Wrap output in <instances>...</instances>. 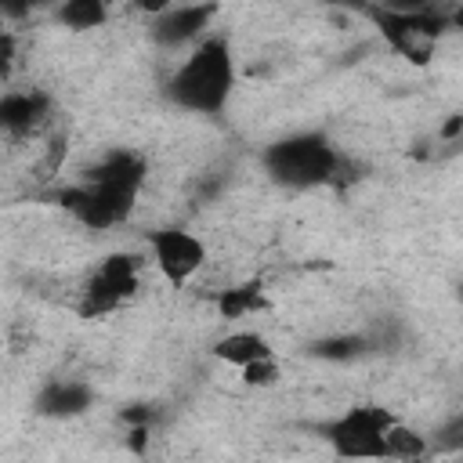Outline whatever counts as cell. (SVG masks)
<instances>
[{"label":"cell","instance_id":"5b68a950","mask_svg":"<svg viewBox=\"0 0 463 463\" xmlns=\"http://www.w3.org/2000/svg\"><path fill=\"white\" fill-rule=\"evenodd\" d=\"M394 420L398 416L387 405L365 402V405H354L344 416H336L326 427V438H329V445H333V452L340 459H347V463H376V459H383V438H387Z\"/></svg>","mask_w":463,"mask_h":463},{"label":"cell","instance_id":"52a82bcc","mask_svg":"<svg viewBox=\"0 0 463 463\" xmlns=\"http://www.w3.org/2000/svg\"><path fill=\"white\" fill-rule=\"evenodd\" d=\"M148 250H152V264L159 268V275L170 286H177V289L188 286L192 275L206 264V246L188 228H159V232H148Z\"/></svg>","mask_w":463,"mask_h":463},{"label":"cell","instance_id":"6da1fadb","mask_svg":"<svg viewBox=\"0 0 463 463\" xmlns=\"http://www.w3.org/2000/svg\"><path fill=\"white\" fill-rule=\"evenodd\" d=\"M141 184H145V159L134 152H109L101 163L87 170L80 184L58 192V206L69 210L80 224L105 232L134 213Z\"/></svg>","mask_w":463,"mask_h":463},{"label":"cell","instance_id":"ba28073f","mask_svg":"<svg viewBox=\"0 0 463 463\" xmlns=\"http://www.w3.org/2000/svg\"><path fill=\"white\" fill-rule=\"evenodd\" d=\"M217 7L213 4H166L156 22H152V40L163 43V47H181V43H192L203 36V29L213 22Z\"/></svg>","mask_w":463,"mask_h":463},{"label":"cell","instance_id":"2e32d148","mask_svg":"<svg viewBox=\"0 0 463 463\" xmlns=\"http://www.w3.org/2000/svg\"><path fill=\"white\" fill-rule=\"evenodd\" d=\"M239 373H242V383H246V387H275L279 376H282L275 354H271V358H260V362H250V365H242Z\"/></svg>","mask_w":463,"mask_h":463},{"label":"cell","instance_id":"30bf717a","mask_svg":"<svg viewBox=\"0 0 463 463\" xmlns=\"http://www.w3.org/2000/svg\"><path fill=\"white\" fill-rule=\"evenodd\" d=\"M90 405V387L80 380H51L40 394H36V412L51 416V420H69L80 416Z\"/></svg>","mask_w":463,"mask_h":463},{"label":"cell","instance_id":"d6986e66","mask_svg":"<svg viewBox=\"0 0 463 463\" xmlns=\"http://www.w3.org/2000/svg\"><path fill=\"white\" fill-rule=\"evenodd\" d=\"M459 127H463V116H452V119L445 123V130H441V137H445V141H452V137L459 134Z\"/></svg>","mask_w":463,"mask_h":463},{"label":"cell","instance_id":"e0dca14e","mask_svg":"<svg viewBox=\"0 0 463 463\" xmlns=\"http://www.w3.org/2000/svg\"><path fill=\"white\" fill-rule=\"evenodd\" d=\"M14 54H18V40H14V36L4 29V33H0V80L11 72V65H14Z\"/></svg>","mask_w":463,"mask_h":463},{"label":"cell","instance_id":"5bb4252c","mask_svg":"<svg viewBox=\"0 0 463 463\" xmlns=\"http://www.w3.org/2000/svg\"><path fill=\"white\" fill-rule=\"evenodd\" d=\"M54 22L65 29H98L109 22V7L101 0H65L54 7Z\"/></svg>","mask_w":463,"mask_h":463},{"label":"cell","instance_id":"8fae6325","mask_svg":"<svg viewBox=\"0 0 463 463\" xmlns=\"http://www.w3.org/2000/svg\"><path fill=\"white\" fill-rule=\"evenodd\" d=\"M213 358H221V362L235 365V369H242V365H250V362L271 358V347H268V340H264L260 333H253V329H232V333H224V336L213 344Z\"/></svg>","mask_w":463,"mask_h":463},{"label":"cell","instance_id":"7a4b0ae2","mask_svg":"<svg viewBox=\"0 0 463 463\" xmlns=\"http://www.w3.org/2000/svg\"><path fill=\"white\" fill-rule=\"evenodd\" d=\"M232 87H235V61H232L228 40L224 36H203L188 51V58L174 69L166 94L177 109L217 116L228 105Z\"/></svg>","mask_w":463,"mask_h":463},{"label":"cell","instance_id":"7c38bea8","mask_svg":"<svg viewBox=\"0 0 463 463\" xmlns=\"http://www.w3.org/2000/svg\"><path fill=\"white\" fill-rule=\"evenodd\" d=\"M430 452V441L427 434H420L416 427L394 420L387 438H383V459H394V463H423Z\"/></svg>","mask_w":463,"mask_h":463},{"label":"cell","instance_id":"3957f363","mask_svg":"<svg viewBox=\"0 0 463 463\" xmlns=\"http://www.w3.org/2000/svg\"><path fill=\"white\" fill-rule=\"evenodd\" d=\"M264 170L271 174V181H279L286 188H315V184H329L336 177L340 152L315 130L289 134V137L268 145Z\"/></svg>","mask_w":463,"mask_h":463},{"label":"cell","instance_id":"4fadbf2b","mask_svg":"<svg viewBox=\"0 0 463 463\" xmlns=\"http://www.w3.org/2000/svg\"><path fill=\"white\" fill-rule=\"evenodd\" d=\"M217 315L235 322V318H246V315H257L268 307V297H264V286L260 282H242V286H228L217 293Z\"/></svg>","mask_w":463,"mask_h":463},{"label":"cell","instance_id":"8992f818","mask_svg":"<svg viewBox=\"0 0 463 463\" xmlns=\"http://www.w3.org/2000/svg\"><path fill=\"white\" fill-rule=\"evenodd\" d=\"M141 286V264L134 253H109L98 271L87 279L83 297H80V315L83 318H101L116 307H123Z\"/></svg>","mask_w":463,"mask_h":463},{"label":"cell","instance_id":"9c48e42d","mask_svg":"<svg viewBox=\"0 0 463 463\" xmlns=\"http://www.w3.org/2000/svg\"><path fill=\"white\" fill-rule=\"evenodd\" d=\"M51 116V94L43 90H4L0 94V130L11 137L33 134Z\"/></svg>","mask_w":463,"mask_h":463},{"label":"cell","instance_id":"9a60e30c","mask_svg":"<svg viewBox=\"0 0 463 463\" xmlns=\"http://www.w3.org/2000/svg\"><path fill=\"white\" fill-rule=\"evenodd\" d=\"M318 358H326V362H351V358H358V354H365L369 351V344H365V336H354V333H340V336H322V340H315V347H311Z\"/></svg>","mask_w":463,"mask_h":463},{"label":"cell","instance_id":"ffe728a7","mask_svg":"<svg viewBox=\"0 0 463 463\" xmlns=\"http://www.w3.org/2000/svg\"><path fill=\"white\" fill-rule=\"evenodd\" d=\"M4 29H7V25H4V14H0V33H4Z\"/></svg>","mask_w":463,"mask_h":463},{"label":"cell","instance_id":"ac0fdd59","mask_svg":"<svg viewBox=\"0 0 463 463\" xmlns=\"http://www.w3.org/2000/svg\"><path fill=\"white\" fill-rule=\"evenodd\" d=\"M123 420H127L130 427H148V420H152V412H148L145 405H134V409H127V412H123Z\"/></svg>","mask_w":463,"mask_h":463},{"label":"cell","instance_id":"277c9868","mask_svg":"<svg viewBox=\"0 0 463 463\" xmlns=\"http://www.w3.org/2000/svg\"><path fill=\"white\" fill-rule=\"evenodd\" d=\"M369 18L376 22L380 36L412 65H427L434 58V47L445 33V14L434 11V4H409V7H369Z\"/></svg>","mask_w":463,"mask_h":463}]
</instances>
